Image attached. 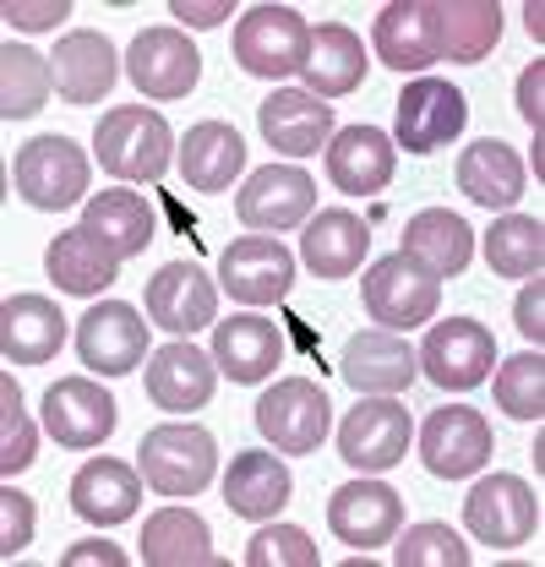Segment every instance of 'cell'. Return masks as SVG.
Instances as JSON below:
<instances>
[{
  "instance_id": "obj_1",
  "label": "cell",
  "mask_w": 545,
  "mask_h": 567,
  "mask_svg": "<svg viewBox=\"0 0 545 567\" xmlns=\"http://www.w3.org/2000/svg\"><path fill=\"white\" fill-rule=\"evenodd\" d=\"M142 481L158 496H197L213 486V470H218V442L213 431L192 421H169L153 425L142 436Z\"/></svg>"
},
{
  "instance_id": "obj_2",
  "label": "cell",
  "mask_w": 545,
  "mask_h": 567,
  "mask_svg": "<svg viewBox=\"0 0 545 567\" xmlns=\"http://www.w3.org/2000/svg\"><path fill=\"white\" fill-rule=\"evenodd\" d=\"M99 164L121 181H164L169 158H175V137L164 126L158 110H142V104H126V110H110L99 121Z\"/></svg>"
},
{
  "instance_id": "obj_3",
  "label": "cell",
  "mask_w": 545,
  "mask_h": 567,
  "mask_svg": "<svg viewBox=\"0 0 545 567\" xmlns=\"http://www.w3.org/2000/svg\"><path fill=\"white\" fill-rule=\"evenodd\" d=\"M88 153L76 147L71 137H33L17 147V164H11V181H17V197L33 203V208L55 213L71 208L88 197Z\"/></svg>"
},
{
  "instance_id": "obj_4",
  "label": "cell",
  "mask_w": 545,
  "mask_h": 567,
  "mask_svg": "<svg viewBox=\"0 0 545 567\" xmlns=\"http://www.w3.org/2000/svg\"><path fill=\"white\" fill-rule=\"evenodd\" d=\"M328 415H333L328 393L306 377H284L257 399V431L272 442V453H289V458H306L322 447Z\"/></svg>"
},
{
  "instance_id": "obj_5",
  "label": "cell",
  "mask_w": 545,
  "mask_h": 567,
  "mask_svg": "<svg viewBox=\"0 0 545 567\" xmlns=\"http://www.w3.org/2000/svg\"><path fill=\"white\" fill-rule=\"evenodd\" d=\"M306 50H311V28L289 6H251L235 22V61L251 76H295L306 66Z\"/></svg>"
},
{
  "instance_id": "obj_6",
  "label": "cell",
  "mask_w": 545,
  "mask_h": 567,
  "mask_svg": "<svg viewBox=\"0 0 545 567\" xmlns=\"http://www.w3.org/2000/svg\"><path fill=\"white\" fill-rule=\"evenodd\" d=\"M360 300H366V311L377 317V328H420V322H431L436 317V306H442V284L431 279L414 257L404 251H393V257H382L366 279H360Z\"/></svg>"
},
{
  "instance_id": "obj_7",
  "label": "cell",
  "mask_w": 545,
  "mask_h": 567,
  "mask_svg": "<svg viewBox=\"0 0 545 567\" xmlns=\"http://www.w3.org/2000/svg\"><path fill=\"white\" fill-rule=\"evenodd\" d=\"M420 371L436 382V388H448V393H470L480 388L485 377H491V365H496V339H491V328L475 322V317H448V322H436L431 333H425V344H420Z\"/></svg>"
},
{
  "instance_id": "obj_8",
  "label": "cell",
  "mask_w": 545,
  "mask_h": 567,
  "mask_svg": "<svg viewBox=\"0 0 545 567\" xmlns=\"http://www.w3.org/2000/svg\"><path fill=\"white\" fill-rule=\"evenodd\" d=\"M464 524L480 546H496V551H513V546H529L535 529H541V502L535 492L518 481V475H491L480 481L475 492L464 496Z\"/></svg>"
},
{
  "instance_id": "obj_9",
  "label": "cell",
  "mask_w": 545,
  "mask_h": 567,
  "mask_svg": "<svg viewBox=\"0 0 545 567\" xmlns=\"http://www.w3.org/2000/svg\"><path fill=\"white\" fill-rule=\"evenodd\" d=\"M491 421L470 410V404H448V410H431L420 425V458L436 481H464L475 475L480 464H491Z\"/></svg>"
},
{
  "instance_id": "obj_10",
  "label": "cell",
  "mask_w": 545,
  "mask_h": 567,
  "mask_svg": "<svg viewBox=\"0 0 545 567\" xmlns=\"http://www.w3.org/2000/svg\"><path fill=\"white\" fill-rule=\"evenodd\" d=\"M409 453V415L393 399H360L339 425V458L360 475H382L393 464H404Z\"/></svg>"
},
{
  "instance_id": "obj_11",
  "label": "cell",
  "mask_w": 545,
  "mask_h": 567,
  "mask_svg": "<svg viewBox=\"0 0 545 567\" xmlns=\"http://www.w3.org/2000/svg\"><path fill=\"white\" fill-rule=\"evenodd\" d=\"M126 76L136 82V93L147 99H186L203 76V55L181 28H142L126 50Z\"/></svg>"
},
{
  "instance_id": "obj_12",
  "label": "cell",
  "mask_w": 545,
  "mask_h": 567,
  "mask_svg": "<svg viewBox=\"0 0 545 567\" xmlns=\"http://www.w3.org/2000/svg\"><path fill=\"white\" fill-rule=\"evenodd\" d=\"M76 354L88 371L99 377H126L147 360V328L142 311L126 300H99L88 306V317L76 322Z\"/></svg>"
},
{
  "instance_id": "obj_13",
  "label": "cell",
  "mask_w": 545,
  "mask_h": 567,
  "mask_svg": "<svg viewBox=\"0 0 545 567\" xmlns=\"http://www.w3.org/2000/svg\"><path fill=\"white\" fill-rule=\"evenodd\" d=\"M235 213H240L246 229H268V235L295 229V224H306L317 213V181L300 164H268V169H257L240 186Z\"/></svg>"
},
{
  "instance_id": "obj_14",
  "label": "cell",
  "mask_w": 545,
  "mask_h": 567,
  "mask_svg": "<svg viewBox=\"0 0 545 567\" xmlns=\"http://www.w3.org/2000/svg\"><path fill=\"white\" fill-rule=\"evenodd\" d=\"M115 421H121V404L93 377H61L44 393V431L61 447H99V442H110Z\"/></svg>"
},
{
  "instance_id": "obj_15",
  "label": "cell",
  "mask_w": 545,
  "mask_h": 567,
  "mask_svg": "<svg viewBox=\"0 0 545 567\" xmlns=\"http://www.w3.org/2000/svg\"><path fill=\"white\" fill-rule=\"evenodd\" d=\"M464 121H470L464 93L442 76H414L399 93V147L404 153H442L464 132Z\"/></svg>"
},
{
  "instance_id": "obj_16",
  "label": "cell",
  "mask_w": 545,
  "mask_h": 567,
  "mask_svg": "<svg viewBox=\"0 0 545 567\" xmlns=\"http://www.w3.org/2000/svg\"><path fill=\"white\" fill-rule=\"evenodd\" d=\"M399 524H404V496L382 481H349L328 496V529L354 551L393 546Z\"/></svg>"
},
{
  "instance_id": "obj_17",
  "label": "cell",
  "mask_w": 545,
  "mask_h": 567,
  "mask_svg": "<svg viewBox=\"0 0 545 567\" xmlns=\"http://www.w3.org/2000/svg\"><path fill=\"white\" fill-rule=\"evenodd\" d=\"M147 317H153V328H164V333H175V339H192V333L213 328V317H218V289L207 284V274L197 262H169V268H158L153 284H147Z\"/></svg>"
},
{
  "instance_id": "obj_18",
  "label": "cell",
  "mask_w": 545,
  "mask_h": 567,
  "mask_svg": "<svg viewBox=\"0 0 545 567\" xmlns=\"http://www.w3.org/2000/svg\"><path fill=\"white\" fill-rule=\"evenodd\" d=\"M218 284L229 289V300L272 306L295 284V257L284 251V240H263V235L229 240V251L218 257Z\"/></svg>"
},
{
  "instance_id": "obj_19",
  "label": "cell",
  "mask_w": 545,
  "mask_h": 567,
  "mask_svg": "<svg viewBox=\"0 0 545 567\" xmlns=\"http://www.w3.org/2000/svg\"><path fill=\"white\" fill-rule=\"evenodd\" d=\"M414 350H409L404 333H393V328H366V333H354L349 344H343V360H339V377L354 388V393H382V399H393V393H404L409 382H414Z\"/></svg>"
},
{
  "instance_id": "obj_20",
  "label": "cell",
  "mask_w": 545,
  "mask_h": 567,
  "mask_svg": "<svg viewBox=\"0 0 545 567\" xmlns=\"http://www.w3.org/2000/svg\"><path fill=\"white\" fill-rule=\"evenodd\" d=\"M218 388V371H213V354H203L192 339H175L164 350L147 354V399L169 415H192L203 410Z\"/></svg>"
},
{
  "instance_id": "obj_21",
  "label": "cell",
  "mask_w": 545,
  "mask_h": 567,
  "mask_svg": "<svg viewBox=\"0 0 545 567\" xmlns=\"http://www.w3.org/2000/svg\"><path fill=\"white\" fill-rule=\"evenodd\" d=\"M257 126H263V137H268L272 153L306 158V153H317L322 142H333V110H328V99H317V93H306V87H278L272 99H263Z\"/></svg>"
},
{
  "instance_id": "obj_22",
  "label": "cell",
  "mask_w": 545,
  "mask_h": 567,
  "mask_svg": "<svg viewBox=\"0 0 545 567\" xmlns=\"http://www.w3.org/2000/svg\"><path fill=\"white\" fill-rule=\"evenodd\" d=\"M393 169H399L393 137L377 126H349V132H333V142H328V181L343 197H377L393 181Z\"/></svg>"
},
{
  "instance_id": "obj_23",
  "label": "cell",
  "mask_w": 545,
  "mask_h": 567,
  "mask_svg": "<svg viewBox=\"0 0 545 567\" xmlns=\"http://www.w3.org/2000/svg\"><path fill=\"white\" fill-rule=\"evenodd\" d=\"M377 55L382 66L404 71H425L442 61V33H436V6L431 0H393L382 6L377 17Z\"/></svg>"
},
{
  "instance_id": "obj_24",
  "label": "cell",
  "mask_w": 545,
  "mask_h": 567,
  "mask_svg": "<svg viewBox=\"0 0 545 567\" xmlns=\"http://www.w3.org/2000/svg\"><path fill=\"white\" fill-rule=\"evenodd\" d=\"M66 344V317L44 295H6L0 306V354L11 365H44Z\"/></svg>"
},
{
  "instance_id": "obj_25",
  "label": "cell",
  "mask_w": 545,
  "mask_h": 567,
  "mask_svg": "<svg viewBox=\"0 0 545 567\" xmlns=\"http://www.w3.org/2000/svg\"><path fill=\"white\" fill-rule=\"evenodd\" d=\"M50 76H55V93H61L66 104H99V99L115 87V76H121V55H115V44H110L104 33L76 28V33H66V39L55 44Z\"/></svg>"
},
{
  "instance_id": "obj_26",
  "label": "cell",
  "mask_w": 545,
  "mask_h": 567,
  "mask_svg": "<svg viewBox=\"0 0 545 567\" xmlns=\"http://www.w3.org/2000/svg\"><path fill=\"white\" fill-rule=\"evenodd\" d=\"M366 246H371V229H366L360 213L322 208L317 218H306L300 262H306V274H317V279H349V274H360Z\"/></svg>"
},
{
  "instance_id": "obj_27",
  "label": "cell",
  "mask_w": 545,
  "mask_h": 567,
  "mask_svg": "<svg viewBox=\"0 0 545 567\" xmlns=\"http://www.w3.org/2000/svg\"><path fill=\"white\" fill-rule=\"evenodd\" d=\"M82 229H88L93 240H104L121 262H132V257H142V251L153 246L158 213H153V203H147L142 192H132V186H110V192L88 197Z\"/></svg>"
},
{
  "instance_id": "obj_28",
  "label": "cell",
  "mask_w": 545,
  "mask_h": 567,
  "mask_svg": "<svg viewBox=\"0 0 545 567\" xmlns=\"http://www.w3.org/2000/svg\"><path fill=\"white\" fill-rule=\"evenodd\" d=\"M278 360H284V333L272 328L268 317H229V322L213 328V365L229 382H240V388L272 377Z\"/></svg>"
},
{
  "instance_id": "obj_29",
  "label": "cell",
  "mask_w": 545,
  "mask_h": 567,
  "mask_svg": "<svg viewBox=\"0 0 545 567\" xmlns=\"http://www.w3.org/2000/svg\"><path fill=\"white\" fill-rule=\"evenodd\" d=\"M142 502V475L121 458H88L71 481V513L110 529V524H126Z\"/></svg>"
},
{
  "instance_id": "obj_30",
  "label": "cell",
  "mask_w": 545,
  "mask_h": 567,
  "mask_svg": "<svg viewBox=\"0 0 545 567\" xmlns=\"http://www.w3.org/2000/svg\"><path fill=\"white\" fill-rule=\"evenodd\" d=\"M459 192L475 208H513L524 197V158L502 137H480L459 158Z\"/></svg>"
},
{
  "instance_id": "obj_31",
  "label": "cell",
  "mask_w": 545,
  "mask_h": 567,
  "mask_svg": "<svg viewBox=\"0 0 545 567\" xmlns=\"http://www.w3.org/2000/svg\"><path fill=\"white\" fill-rule=\"evenodd\" d=\"M289 492H295V481H289L284 458H272V453H235L229 458V475H224L229 513H240L251 524H268L272 513L289 507Z\"/></svg>"
},
{
  "instance_id": "obj_32",
  "label": "cell",
  "mask_w": 545,
  "mask_h": 567,
  "mask_svg": "<svg viewBox=\"0 0 545 567\" xmlns=\"http://www.w3.org/2000/svg\"><path fill=\"white\" fill-rule=\"evenodd\" d=\"M404 257H414L431 279H453V274L470 268V257H475V235H470V224H464L459 213L425 208L404 224Z\"/></svg>"
},
{
  "instance_id": "obj_33",
  "label": "cell",
  "mask_w": 545,
  "mask_h": 567,
  "mask_svg": "<svg viewBox=\"0 0 545 567\" xmlns=\"http://www.w3.org/2000/svg\"><path fill=\"white\" fill-rule=\"evenodd\" d=\"M240 169H246V142H240L235 126L203 121V126L186 132V142H181V175H186L192 192L218 197V192H229V181H235Z\"/></svg>"
},
{
  "instance_id": "obj_34",
  "label": "cell",
  "mask_w": 545,
  "mask_h": 567,
  "mask_svg": "<svg viewBox=\"0 0 545 567\" xmlns=\"http://www.w3.org/2000/svg\"><path fill=\"white\" fill-rule=\"evenodd\" d=\"M44 268H50V284H61L66 295H99V289H110V284H115L121 257L76 224V229H61V235L50 240Z\"/></svg>"
},
{
  "instance_id": "obj_35",
  "label": "cell",
  "mask_w": 545,
  "mask_h": 567,
  "mask_svg": "<svg viewBox=\"0 0 545 567\" xmlns=\"http://www.w3.org/2000/svg\"><path fill=\"white\" fill-rule=\"evenodd\" d=\"M300 76H306V93H317V99H343V93H354V87L366 82V50H360V33H349V28H339V22L317 28Z\"/></svg>"
},
{
  "instance_id": "obj_36",
  "label": "cell",
  "mask_w": 545,
  "mask_h": 567,
  "mask_svg": "<svg viewBox=\"0 0 545 567\" xmlns=\"http://www.w3.org/2000/svg\"><path fill=\"white\" fill-rule=\"evenodd\" d=\"M142 563L147 567H207L213 557V535L192 507H158L142 524Z\"/></svg>"
},
{
  "instance_id": "obj_37",
  "label": "cell",
  "mask_w": 545,
  "mask_h": 567,
  "mask_svg": "<svg viewBox=\"0 0 545 567\" xmlns=\"http://www.w3.org/2000/svg\"><path fill=\"white\" fill-rule=\"evenodd\" d=\"M436 33H442V55L453 66H475L502 39V6L496 0H442Z\"/></svg>"
},
{
  "instance_id": "obj_38",
  "label": "cell",
  "mask_w": 545,
  "mask_h": 567,
  "mask_svg": "<svg viewBox=\"0 0 545 567\" xmlns=\"http://www.w3.org/2000/svg\"><path fill=\"white\" fill-rule=\"evenodd\" d=\"M485 262L502 279H541L545 268V224L529 213H507L485 235Z\"/></svg>"
},
{
  "instance_id": "obj_39",
  "label": "cell",
  "mask_w": 545,
  "mask_h": 567,
  "mask_svg": "<svg viewBox=\"0 0 545 567\" xmlns=\"http://www.w3.org/2000/svg\"><path fill=\"white\" fill-rule=\"evenodd\" d=\"M50 61L44 55H33L28 44H6L0 50V115L6 121H28V115H39L44 110V99H50Z\"/></svg>"
},
{
  "instance_id": "obj_40",
  "label": "cell",
  "mask_w": 545,
  "mask_h": 567,
  "mask_svg": "<svg viewBox=\"0 0 545 567\" xmlns=\"http://www.w3.org/2000/svg\"><path fill=\"white\" fill-rule=\"evenodd\" d=\"M496 404L502 415L513 421H541L545 415V360L535 354H513L502 371H496Z\"/></svg>"
},
{
  "instance_id": "obj_41",
  "label": "cell",
  "mask_w": 545,
  "mask_h": 567,
  "mask_svg": "<svg viewBox=\"0 0 545 567\" xmlns=\"http://www.w3.org/2000/svg\"><path fill=\"white\" fill-rule=\"evenodd\" d=\"M399 567H470V546L448 529V524H414L404 540L393 546Z\"/></svg>"
},
{
  "instance_id": "obj_42",
  "label": "cell",
  "mask_w": 545,
  "mask_h": 567,
  "mask_svg": "<svg viewBox=\"0 0 545 567\" xmlns=\"http://www.w3.org/2000/svg\"><path fill=\"white\" fill-rule=\"evenodd\" d=\"M33 464V425H28V410H22V388L6 377L0 382V475H22Z\"/></svg>"
},
{
  "instance_id": "obj_43",
  "label": "cell",
  "mask_w": 545,
  "mask_h": 567,
  "mask_svg": "<svg viewBox=\"0 0 545 567\" xmlns=\"http://www.w3.org/2000/svg\"><path fill=\"white\" fill-rule=\"evenodd\" d=\"M246 567H317V546L295 524H268L246 540Z\"/></svg>"
},
{
  "instance_id": "obj_44",
  "label": "cell",
  "mask_w": 545,
  "mask_h": 567,
  "mask_svg": "<svg viewBox=\"0 0 545 567\" xmlns=\"http://www.w3.org/2000/svg\"><path fill=\"white\" fill-rule=\"evenodd\" d=\"M28 540H33V496L11 492V481H6V492H0V557L11 563L17 551H28Z\"/></svg>"
},
{
  "instance_id": "obj_45",
  "label": "cell",
  "mask_w": 545,
  "mask_h": 567,
  "mask_svg": "<svg viewBox=\"0 0 545 567\" xmlns=\"http://www.w3.org/2000/svg\"><path fill=\"white\" fill-rule=\"evenodd\" d=\"M66 17H71L66 0H39V6H28V0H6V22L22 28V33H44V28H55V22H66Z\"/></svg>"
},
{
  "instance_id": "obj_46",
  "label": "cell",
  "mask_w": 545,
  "mask_h": 567,
  "mask_svg": "<svg viewBox=\"0 0 545 567\" xmlns=\"http://www.w3.org/2000/svg\"><path fill=\"white\" fill-rule=\"evenodd\" d=\"M513 322H518V333L541 350V339H545V284H524L518 289V300H513Z\"/></svg>"
},
{
  "instance_id": "obj_47",
  "label": "cell",
  "mask_w": 545,
  "mask_h": 567,
  "mask_svg": "<svg viewBox=\"0 0 545 567\" xmlns=\"http://www.w3.org/2000/svg\"><path fill=\"white\" fill-rule=\"evenodd\" d=\"M541 87H545V66L535 61V66H524V76H518V115L535 126V137H541Z\"/></svg>"
},
{
  "instance_id": "obj_48",
  "label": "cell",
  "mask_w": 545,
  "mask_h": 567,
  "mask_svg": "<svg viewBox=\"0 0 545 567\" xmlns=\"http://www.w3.org/2000/svg\"><path fill=\"white\" fill-rule=\"evenodd\" d=\"M175 22H192V28H218L229 17V0H175L169 6Z\"/></svg>"
},
{
  "instance_id": "obj_49",
  "label": "cell",
  "mask_w": 545,
  "mask_h": 567,
  "mask_svg": "<svg viewBox=\"0 0 545 567\" xmlns=\"http://www.w3.org/2000/svg\"><path fill=\"white\" fill-rule=\"evenodd\" d=\"M82 563L126 567V551H115V546H104V540H88V546H76V551H66V567H82Z\"/></svg>"
},
{
  "instance_id": "obj_50",
  "label": "cell",
  "mask_w": 545,
  "mask_h": 567,
  "mask_svg": "<svg viewBox=\"0 0 545 567\" xmlns=\"http://www.w3.org/2000/svg\"><path fill=\"white\" fill-rule=\"evenodd\" d=\"M524 28H529V39H535V44L545 39V6L541 0H529V6H524Z\"/></svg>"
}]
</instances>
